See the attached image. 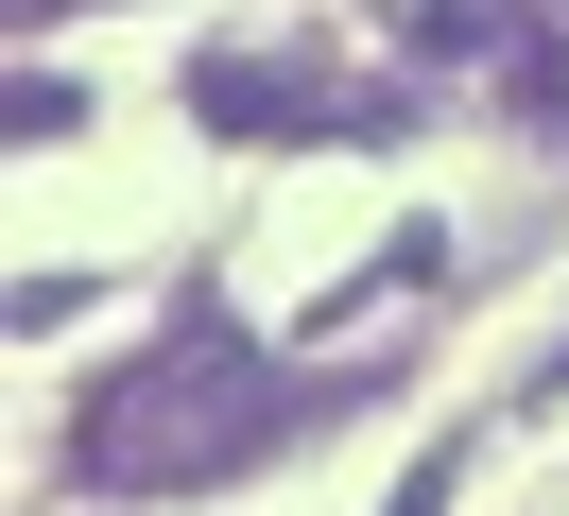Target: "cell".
<instances>
[{
    "mask_svg": "<svg viewBox=\"0 0 569 516\" xmlns=\"http://www.w3.org/2000/svg\"><path fill=\"white\" fill-rule=\"evenodd\" d=\"M500 103H518V121H552V138H569V18H552V34H535V52H518V69H500Z\"/></svg>",
    "mask_w": 569,
    "mask_h": 516,
    "instance_id": "cell-4",
    "label": "cell"
},
{
    "mask_svg": "<svg viewBox=\"0 0 569 516\" xmlns=\"http://www.w3.org/2000/svg\"><path fill=\"white\" fill-rule=\"evenodd\" d=\"M190 121L208 138H397V87H346L311 52H190Z\"/></svg>",
    "mask_w": 569,
    "mask_h": 516,
    "instance_id": "cell-2",
    "label": "cell"
},
{
    "mask_svg": "<svg viewBox=\"0 0 569 516\" xmlns=\"http://www.w3.org/2000/svg\"><path fill=\"white\" fill-rule=\"evenodd\" d=\"M70 310H87V275H18V293H0V327H18V344H52Z\"/></svg>",
    "mask_w": 569,
    "mask_h": 516,
    "instance_id": "cell-6",
    "label": "cell"
},
{
    "mask_svg": "<svg viewBox=\"0 0 569 516\" xmlns=\"http://www.w3.org/2000/svg\"><path fill=\"white\" fill-rule=\"evenodd\" d=\"M18 18H70V0H18Z\"/></svg>",
    "mask_w": 569,
    "mask_h": 516,
    "instance_id": "cell-8",
    "label": "cell"
},
{
    "mask_svg": "<svg viewBox=\"0 0 569 516\" xmlns=\"http://www.w3.org/2000/svg\"><path fill=\"white\" fill-rule=\"evenodd\" d=\"M380 516H449V447H431V465H415V482H397V499H380Z\"/></svg>",
    "mask_w": 569,
    "mask_h": 516,
    "instance_id": "cell-7",
    "label": "cell"
},
{
    "mask_svg": "<svg viewBox=\"0 0 569 516\" xmlns=\"http://www.w3.org/2000/svg\"><path fill=\"white\" fill-rule=\"evenodd\" d=\"M397 34H415L431 69H518V52H535V0H415Z\"/></svg>",
    "mask_w": 569,
    "mask_h": 516,
    "instance_id": "cell-3",
    "label": "cell"
},
{
    "mask_svg": "<svg viewBox=\"0 0 569 516\" xmlns=\"http://www.w3.org/2000/svg\"><path fill=\"white\" fill-rule=\"evenodd\" d=\"M0 121H18V138H87V87H70V69H18V103H0Z\"/></svg>",
    "mask_w": 569,
    "mask_h": 516,
    "instance_id": "cell-5",
    "label": "cell"
},
{
    "mask_svg": "<svg viewBox=\"0 0 569 516\" xmlns=\"http://www.w3.org/2000/svg\"><path fill=\"white\" fill-rule=\"evenodd\" d=\"M311 413H328V378H277L224 310H173L121 378H87V413H70V447H52V465H70L87 499H173V482L277 465Z\"/></svg>",
    "mask_w": 569,
    "mask_h": 516,
    "instance_id": "cell-1",
    "label": "cell"
}]
</instances>
